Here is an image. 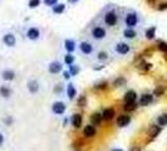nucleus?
Listing matches in <instances>:
<instances>
[{"label":"nucleus","instance_id":"f257e3e1","mask_svg":"<svg viewBox=\"0 0 167 151\" xmlns=\"http://www.w3.org/2000/svg\"><path fill=\"white\" fill-rule=\"evenodd\" d=\"M119 19V15L117 13V10L113 8V7H107L103 13H102V22L106 27L112 28V27H116L117 23Z\"/></svg>","mask_w":167,"mask_h":151},{"label":"nucleus","instance_id":"f03ea898","mask_svg":"<svg viewBox=\"0 0 167 151\" xmlns=\"http://www.w3.org/2000/svg\"><path fill=\"white\" fill-rule=\"evenodd\" d=\"M123 24L126 25V28L134 29L140 24V14L134 10H127L123 14Z\"/></svg>","mask_w":167,"mask_h":151},{"label":"nucleus","instance_id":"7ed1b4c3","mask_svg":"<svg viewBox=\"0 0 167 151\" xmlns=\"http://www.w3.org/2000/svg\"><path fill=\"white\" fill-rule=\"evenodd\" d=\"M91 38L93 40H97V42H102L107 38V35H108V32H107V28L103 27L102 24H95L91 28Z\"/></svg>","mask_w":167,"mask_h":151},{"label":"nucleus","instance_id":"20e7f679","mask_svg":"<svg viewBox=\"0 0 167 151\" xmlns=\"http://www.w3.org/2000/svg\"><path fill=\"white\" fill-rule=\"evenodd\" d=\"M77 48H78V51L82 56H86V57H91L94 53V45L89 40H81Z\"/></svg>","mask_w":167,"mask_h":151},{"label":"nucleus","instance_id":"39448f33","mask_svg":"<svg viewBox=\"0 0 167 151\" xmlns=\"http://www.w3.org/2000/svg\"><path fill=\"white\" fill-rule=\"evenodd\" d=\"M113 51L118 56H127L131 52V45L128 43H126V42H117L113 45Z\"/></svg>","mask_w":167,"mask_h":151},{"label":"nucleus","instance_id":"423d86ee","mask_svg":"<svg viewBox=\"0 0 167 151\" xmlns=\"http://www.w3.org/2000/svg\"><path fill=\"white\" fill-rule=\"evenodd\" d=\"M41 37V30L38 28V27H29L27 29V32H25V38L29 39V40H38L40 39Z\"/></svg>","mask_w":167,"mask_h":151},{"label":"nucleus","instance_id":"0eeeda50","mask_svg":"<svg viewBox=\"0 0 167 151\" xmlns=\"http://www.w3.org/2000/svg\"><path fill=\"white\" fill-rule=\"evenodd\" d=\"M48 72H49L50 74H58L63 72V63L61 60H52L48 64Z\"/></svg>","mask_w":167,"mask_h":151},{"label":"nucleus","instance_id":"6e6552de","mask_svg":"<svg viewBox=\"0 0 167 151\" xmlns=\"http://www.w3.org/2000/svg\"><path fill=\"white\" fill-rule=\"evenodd\" d=\"M3 43L7 47H10V48L15 47L16 45V37H15V34L11 33V32L4 33L3 34Z\"/></svg>","mask_w":167,"mask_h":151},{"label":"nucleus","instance_id":"1a4fd4ad","mask_svg":"<svg viewBox=\"0 0 167 151\" xmlns=\"http://www.w3.org/2000/svg\"><path fill=\"white\" fill-rule=\"evenodd\" d=\"M65 110H67V106H65V103H64V102H62V101H55L54 103H53V106H52L53 113L58 115V116L63 115L65 112Z\"/></svg>","mask_w":167,"mask_h":151},{"label":"nucleus","instance_id":"9d476101","mask_svg":"<svg viewBox=\"0 0 167 151\" xmlns=\"http://www.w3.org/2000/svg\"><path fill=\"white\" fill-rule=\"evenodd\" d=\"M77 47H78V44H77V42L74 39H70V38H67L64 40V49L67 53L69 54H73L77 49Z\"/></svg>","mask_w":167,"mask_h":151},{"label":"nucleus","instance_id":"9b49d317","mask_svg":"<svg viewBox=\"0 0 167 151\" xmlns=\"http://www.w3.org/2000/svg\"><path fill=\"white\" fill-rule=\"evenodd\" d=\"M0 76H1V78L4 81H7V82H11V81H14V78H15V72L13 69H3L1 71V73H0Z\"/></svg>","mask_w":167,"mask_h":151},{"label":"nucleus","instance_id":"f8f14e48","mask_svg":"<svg viewBox=\"0 0 167 151\" xmlns=\"http://www.w3.org/2000/svg\"><path fill=\"white\" fill-rule=\"evenodd\" d=\"M124 103H136V100H137V93L134 92L133 89H129L124 93Z\"/></svg>","mask_w":167,"mask_h":151},{"label":"nucleus","instance_id":"ddd939ff","mask_svg":"<svg viewBox=\"0 0 167 151\" xmlns=\"http://www.w3.org/2000/svg\"><path fill=\"white\" fill-rule=\"evenodd\" d=\"M27 87H28V91L30 93H33V94H35L39 91V88H40V86H39V82L37 81V80H29L28 81V84H27Z\"/></svg>","mask_w":167,"mask_h":151},{"label":"nucleus","instance_id":"4468645a","mask_svg":"<svg viewBox=\"0 0 167 151\" xmlns=\"http://www.w3.org/2000/svg\"><path fill=\"white\" fill-rule=\"evenodd\" d=\"M65 93H67V97L69 100H74L75 98V96H77V89L74 87V84L69 82L67 84V87H65Z\"/></svg>","mask_w":167,"mask_h":151},{"label":"nucleus","instance_id":"2eb2a0df","mask_svg":"<svg viewBox=\"0 0 167 151\" xmlns=\"http://www.w3.org/2000/svg\"><path fill=\"white\" fill-rule=\"evenodd\" d=\"M122 35L124 39H134L137 37V32L136 29H132V28H124L122 30Z\"/></svg>","mask_w":167,"mask_h":151},{"label":"nucleus","instance_id":"dca6fc26","mask_svg":"<svg viewBox=\"0 0 167 151\" xmlns=\"http://www.w3.org/2000/svg\"><path fill=\"white\" fill-rule=\"evenodd\" d=\"M82 121H83V117L81 113H74L73 116L70 118V122H72V126L75 129H79L82 126Z\"/></svg>","mask_w":167,"mask_h":151},{"label":"nucleus","instance_id":"f3484780","mask_svg":"<svg viewBox=\"0 0 167 151\" xmlns=\"http://www.w3.org/2000/svg\"><path fill=\"white\" fill-rule=\"evenodd\" d=\"M129 122H131V117L128 115H121V116H118V118H117V125L119 127H126V126L129 125Z\"/></svg>","mask_w":167,"mask_h":151},{"label":"nucleus","instance_id":"a211bd4d","mask_svg":"<svg viewBox=\"0 0 167 151\" xmlns=\"http://www.w3.org/2000/svg\"><path fill=\"white\" fill-rule=\"evenodd\" d=\"M153 101V96L152 94H150V93H145V94H142L141 97H140V106H148L151 103V102Z\"/></svg>","mask_w":167,"mask_h":151},{"label":"nucleus","instance_id":"6ab92c4d","mask_svg":"<svg viewBox=\"0 0 167 151\" xmlns=\"http://www.w3.org/2000/svg\"><path fill=\"white\" fill-rule=\"evenodd\" d=\"M95 134H97V129L93 125H87L84 130H83V135L86 137H93V136H95Z\"/></svg>","mask_w":167,"mask_h":151},{"label":"nucleus","instance_id":"aec40b11","mask_svg":"<svg viewBox=\"0 0 167 151\" xmlns=\"http://www.w3.org/2000/svg\"><path fill=\"white\" fill-rule=\"evenodd\" d=\"M102 120H103L102 113L94 112V113L92 115V116H91V125H93V126H98V125H100V122H102Z\"/></svg>","mask_w":167,"mask_h":151},{"label":"nucleus","instance_id":"412c9836","mask_svg":"<svg viewBox=\"0 0 167 151\" xmlns=\"http://www.w3.org/2000/svg\"><path fill=\"white\" fill-rule=\"evenodd\" d=\"M52 11H53V14H57V15L63 14L64 11H65V4H63V3H58V4H55L54 7L52 8Z\"/></svg>","mask_w":167,"mask_h":151},{"label":"nucleus","instance_id":"4be33fe9","mask_svg":"<svg viewBox=\"0 0 167 151\" xmlns=\"http://www.w3.org/2000/svg\"><path fill=\"white\" fill-rule=\"evenodd\" d=\"M115 115H116V112H115L113 108H106V110L102 112V117H103L104 121H109L115 117Z\"/></svg>","mask_w":167,"mask_h":151},{"label":"nucleus","instance_id":"5701e85b","mask_svg":"<svg viewBox=\"0 0 167 151\" xmlns=\"http://www.w3.org/2000/svg\"><path fill=\"white\" fill-rule=\"evenodd\" d=\"M0 96L4 98H9L11 96V89L10 87L5 86V84H3V86H0Z\"/></svg>","mask_w":167,"mask_h":151},{"label":"nucleus","instance_id":"b1692460","mask_svg":"<svg viewBox=\"0 0 167 151\" xmlns=\"http://www.w3.org/2000/svg\"><path fill=\"white\" fill-rule=\"evenodd\" d=\"M63 62H64V64L65 65H72V64H74V62H75V57L73 56V54H69V53H67L64 56V58H63Z\"/></svg>","mask_w":167,"mask_h":151},{"label":"nucleus","instance_id":"393cba45","mask_svg":"<svg viewBox=\"0 0 167 151\" xmlns=\"http://www.w3.org/2000/svg\"><path fill=\"white\" fill-rule=\"evenodd\" d=\"M108 58H109V56L107 52H104V51L97 52V60H99V62H106Z\"/></svg>","mask_w":167,"mask_h":151},{"label":"nucleus","instance_id":"a878e982","mask_svg":"<svg viewBox=\"0 0 167 151\" xmlns=\"http://www.w3.org/2000/svg\"><path fill=\"white\" fill-rule=\"evenodd\" d=\"M68 71H69V73L72 74V77H74V76H77V74L79 73L81 68H79V65H77V64L74 63V64L69 65V67H68Z\"/></svg>","mask_w":167,"mask_h":151},{"label":"nucleus","instance_id":"bb28decb","mask_svg":"<svg viewBox=\"0 0 167 151\" xmlns=\"http://www.w3.org/2000/svg\"><path fill=\"white\" fill-rule=\"evenodd\" d=\"M126 78H124V77H118V78H116V80H115V82H113V86H115V87H123L124 86V84H126Z\"/></svg>","mask_w":167,"mask_h":151},{"label":"nucleus","instance_id":"cd10ccee","mask_svg":"<svg viewBox=\"0 0 167 151\" xmlns=\"http://www.w3.org/2000/svg\"><path fill=\"white\" fill-rule=\"evenodd\" d=\"M154 34H156V27L148 28V29L146 30V33H145V35H146L147 39H153V38H154Z\"/></svg>","mask_w":167,"mask_h":151},{"label":"nucleus","instance_id":"c85d7f7f","mask_svg":"<svg viewBox=\"0 0 167 151\" xmlns=\"http://www.w3.org/2000/svg\"><path fill=\"white\" fill-rule=\"evenodd\" d=\"M160 132H161V127H160V126H151V127H150V135L152 136V137H156L158 134H160Z\"/></svg>","mask_w":167,"mask_h":151},{"label":"nucleus","instance_id":"c756f323","mask_svg":"<svg viewBox=\"0 0 167 151\" xmlns=\"http://www.w3.org/2000/svg\"><path fill=\"white\" fill-rule=\"evenodd\" d=\"M157 122H158V126L167 125V113H163V115H161V116H158Z\"/></svg>","mask_w":167,"mask_h":151},{"label":"nucleus","instance_id":"7c9ffc66","mask_svg":"<svg viewBox=\"0 0 167 151\" xmlns=\"http://www.w3.org/2000/svg\"><path fill=\"white\" fill-rule=\"evenodd\" d=\"M40 4H41V0H29V1H28V7L30 9H35V8H38Z\"/></svg>","mask_w":167,"mask_h":151},{"label":"nucleus","instance_id":"2f4dec72","mask_svg":"<svg viewBox=\"0 0 167 151\" xmlns=\"http://www.w3.org/2000/svg\"><path fill=\"white\" fill-rule=\"evenodd\" d=\"M59 0H43V4L45 5V7H50L53 8L55 4H58Z\"/></svg>","mask_w":167,"mask_h":151},{"label":"nucleus","instance_id":"473e14b6","mask_svg":"<svg viewBox=\"0 0 167 151\" xmlns=\"http://www.w3.org/2000/svg\"><path fill=\"white\" fill-rule=\"evenodd\" d=\"M87 105V98H86V96H79V98H78V106L81 107H84Z\"/></svg>","mask_w":167,"mask_h":151},{"label":"nucleus","instance_id":"72a5a7b5","mask_svg":"<svg viewBox=\"0 0 167 151\" xmlns=\"http://www.w3.org/2000/svg\"><path fill=\"white\" fill-rule=\"evenodd\" d=\"M157 47H158V49H160L161 52L167 53V43H165V42H158Z\"/></svg>","mask_w":167,"mask_h":151},{"label":"nucleus","instance_id":"f704fd0d","mask_svg":"<svg viewBox=\"0 0 167 151\" xmlns=\"http://www.w3.org/2000/svg\"><path fill=\"white\" fill-rule=\"evenodd\" d=\"M136 107H137V105L136 103H124V110L126 111H133V110H136Z\"/></svg>","mask_w":167,"mask_h":151},{"label":"nucleus","instance_id":"c9c22d12","mask_svg":"<svg viewBox=\"0 0 167 151\" xmlns=\"http://www.w3.org/2000/svg\"><path fill=\"white\" fill-rule=\"evenodd\" d=\"M63 89H64V87H63V84L62 83H58V84H55V88H54V92L55 93H61V92H63Z\"/></svg>","mask_w":167,"mask_h":151},{"label":"nucleus","instance_id":"e433bc0d","mask_svg":"<svg viewBox=\"0 0 167 151\" xmlns=\"http://www.w3.org/2000/svg\"><path fill=\"white\" fill-rule=\"evenodd\" d=\"M107 86H108V83H107V82H102V83L95 84V87H94V88H97V89H104Z\"/></svg>","mask_w":167,"mask_h":151},{"label":"nucleus","instance_id":"4c0bfd02","mask_svg":"<svg viewBox=\"0 0 167 151\" xmlns=\"http://www.w3.org/2000/svg\"><path fill=\"white\" fill-rule=\"evenodd\" d=\"M63 77H64V80H67V81H69V80H70L72 74L69 73V71H68V69H67V71H63Z\"/></svg>","mask_w":167,"mask_h":151},{"label":"nucleus","instance_id":"58836bf2","mask_svg":"<svg viewBox=\"0 0 167 151\" xmlns=\"http://www.w3.org/2000/svg\"><path fill=\"white\" fill-rule=\"evenodd\" d=\"M163 93V88H157L154 91V94H162Z\"/></svg>","mask_w":167,"mask_h":151},{"label":"nucleus","instance_id":"ea45409f","mask_svg":"<svg viewBox=\"0 0 167 151\" xmlns=\"http://www.w3.org/2000/svg\"><path fill=\"white\" fill-rule=\"evenodd\" d=\"M3 144H4V135L0 132V146H1Z\"/></svg>","mask_w":167,"mask_h":151},{"label":"nucleus","instance_id":"a19ab883","mask_svg":"<svg viewBox=\"0 0 167 151\" xmlns=\"http://www.w3.org/2000/svg\"><path fill=\"white\" fill-rule=\"evenodd\" d=\"M160 10H163V9H167V3L166 4H161V7H158Z\"/></svg>","mask_w":167,"mask_h":151},{"label":"nucleus","instance_id":"79ce46f5","mask_svg":"<svg viewBox=\"0 0 167 151\" xmlns=\"http://www.w3.org/2000/svg\"><path fill=\"white\" fill-rule=\"evenodd\" d=\"M5 122H7V123H9V125H10L11 122H13V120H11V118H8V117H7V118H5Z\"/></svg>","mask_w":167,"mask_h":151},{"label":"nucleus","instance_id":"37998d69","mask_svg":"<svg viewBox=\"0 0 167 151\" xmlns=\"http://www.w3.org/2000/svg\"><path fill=\"white\" fill-rule=\"evenodd\" d=\"M78 1H79V0H68V3H70V4H75Z\"/></svg>","mask_w":167,"mask_h":151},{"label":"nucleus","instance_id":"c03bdc74","mask_svg":"<svg viewBox=\"0 0 167 151\" xmlns=\"http://www.w3.org/2000/svg\"><path fill=\"white\" fill-rule=\"evenodd\" d=\"M111 151H123V150H121V149H112Z\"/></svg>","mask_w":167,"mask_h":151},{"label":"nucleus","instance_id":"a18cd8bd","mask_svg":"<svg viewBox=\"0 0 167 151\" xmlns=\"http://www.w3.org/2000/svg\"><path fill=\"white\" fill-rule=\"evenodd\" d=\"M131 151H138V150H137V149H133V150H131Z\"/></svg>","mask_w":167,"mask_h":151}]
</instances>
